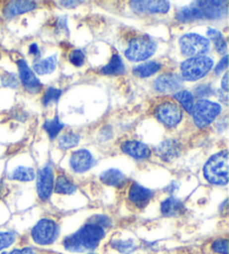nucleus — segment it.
<instances>
[{
    "label": "nucleus",
    "mask_w": 229,
    "mask_h": 254,
    "mask_svg": "<svg viewBox=\"0 0 229 254\" xmlns=\"http://www.w3.org/2000/svg\"><path fill=\"white\" fill-rule=\"evenodd\" d=\"M17 65H18L20 81L24 84L25 89L29 93H38L42 90V83L36 77V75H35L32 69H30L27 63H26V61L19 60L17 62Z\"/></svg>",
    "instance_id": "f8f14e48"
},
{
    "label": "nucleus",
    "mask_w": 229,
    "mask_h": 254,
    "mask_svg": "<svg viewBox=\"0 0 229 254\" xmlns=\"http://www.w3.org/2000/svg\"><path fill=\"white\" fill-rule=\"evenodd\" d=\"M207 36L209 37V39H211V41L215 43H217L219 41H222V39H224V36L223 34L219 32V30L215 29V28H208L207 29Z\"/></svg>",
    "instance_id": "c9c22d12"
},
{
    "label": "nucleus",
    "mask_w": 229,
    "mask_h": 254,
    "mask_svg": "<svg viewBox=\"0 0 229 254\" xmlns=\"http://www.w3.org/2000/svg\"><path fill=\"white\" fill-rule=\"evenodd\" d=\"M220 112H222V107L218 103L211 102L206 99H200L193 107L191 115L195 125L201 129L214 122L216 118L220 115Z\"/></svg>",
    "instance_id": "0eeeda50"
},
{
    "label": "nucleus",
    "mask_w": 229,
    "mask_h": 254,
    "mask_svg": "<svg viewBox=\"0 0 229 254\" xmlns=\"http://www.w3.org/2000/svg\"><path fill=\"white\" fill-rule=\"evenodd\" d=\"M16 239H17V235L15 232L0 231V251H2V250L9 248L10 245L14 244Z\"/></svg>",
    "instance_id": "c756f323"
},
{
    "label": "nucleus",
    "mask_w": 229,
    "mask_h": 254,
    "mask_svg": "<svg viewBox=\"0 0 229 254\" xmlns=\"http://www.w3.org/2000/svg\"><path fill=\"white\" fill-rule=\"evenodd\" d=\"M227 80H228V75H227V74H225V76H224V78H223V90H224L225 92L228 91Z\"/></svg>",
    "instance_id": "37998d69"
},
{
    "label": "nucleus",
    "mask_w": 229,
    "mask_h": 254,
    "mask_svg": "<svg viewBox=\"0 0 229 254\" xmlns=\"http://www.w3.org/2000/svg\"><path fill=\"white\" fill-rule=\"evenodd\" d=\"M57 65V55L50 56V58L38 60L34 63L33 68L39 75H45V74H50L55 71Z\"/></svg>",
    "instance_id": "5701e85b"
},
{
    "label": "nucleus",
    "mask_w": 229,
    "mask_h": 254,
    "mask_svg": "<svg viewBox=\"0 0 229 254\" xmlns=\"http://www.w3.org/2000/svg\"><path fill=\"white\" fill-rule=\"evenodd\" d=\"M156 117L162 125L169 128H174L182 120V111L178 104L173 102H164L156 109Z\"/></svg>",
    "instance_id": "1a4fd4ad"
},
{
    "label": "nucleus",
    "mask_w": 229,
    "mask_h": 254,
    "mask_svg": "<svg viewBox=\"0 0 229 254\" xmlns=\"http://www.w3.org/2000/svg\"><path fill=\"white\" fill-rule=\"evenodd\" d=\"M157 51V43L148 35L132 39L125 51V56L132 62H140L151 58Z\"/></svg>",
    "instance_id": "39448f33"
},
{
    "label": "nucleus",
    "mask_w": 229,
    "mask_h": 254,
    "mask_svg": "<svg viewBox=\"0 0 229 254\" xmlns=\"http://www.w3.org/2000/svg\"><path fill=\"white\" fill-rule=\"evenodd\" d=\"M35 177H36L35 170L30 167H24V166H19V167L12 170V173L10 174V178L12 181L24 183L32 182Z\"/></svg>",
    "instance_id": "393cba45"
},
{
    "label": "nucleus",
    "mask_w": 229,
    "mask_h": 254,
    "mask_svg": "<svg viewBox=\"0 0 229 254\" xmlns=\"http://www.w3.org/2000/svg\"><path fill=\"white\" fill-rule=\"evenodd\" d=\"M29 53L35 55V56H39V48L37 46V44L34 43L29 46Z\"/></svg>",
    "instance_id": "a19ab883"
},
{
    "label": "nucleus",
    "mask_w": 229,
    "mask_h": 254,
    "mask_svg": "<svg viewBox=\"0 0 229 254\" xmlns=\"http://www.w3.org/2000/svg\"><path fill=\"white\" fill-rule=\"evenodd\" d=\"M36 8V2L25 0V1H11L3 9V15L6 18L10 19L25 12H28Z\"/></svg>",
    "instance_id": "6ab92c4d"
},
{
    "label": "nucleus",
    "mask_w": 229,
    "mask_h": 254,
    "mask_svg": "<svg viewBox=\"0 0 229 254\" xmlns=\"http://www.w3.org/2000/svg\"><path fill=\"white\" fill-rule=\"evenodd\" d=\"M81 137L77 133L75 132H67L60 135L58 140V147L63 150H67V149L76 147L78 143H80Z\"/></svg>",
    "instance_id": "c85d7f7f"
},
{
    "label": "nucleus",
    "mask_w": 229,
    "mask_h": 254,
    "mask_svg": "<svg viewBox=\"0 0 229 254\" xmlns=\"http://www.w3.org/2000/svg\"><path fill=\"white\" fill-rule=\"evenodd\" d=\"M89 223H92V224L99 225L101 227H103L104 230L110 229L112 226V220L110 218L108 215H102V214H98V215H94L89 218Z\"/></svg>",
    "instance_id": "2f4dec72"
},
{
    "label": "nucleus",
    "mask_w": 229,
    "mask_h": 254,
    "mask_svg": "<svg viewBox=\"0 0 229 254\" xmlns=\"http://www.w3.org/2000/svg\"><path fill=\"white\" fill-rule=\"evenodd\" d=\"M90 254H95V253H90Z\"/></svg>",
    "instance_id": "c03bdc74"
},
{
    "label": "nucleus",
    "mask_w": 229,
    "mask_h": 254,
    "mask_svg": "<svg viewBox=\"0 0 229 254\" xmlns=\"http://www.w3.org/2000/svg\"><path fill=\"white\" fill-rule=\"evenodd\" d=\"M54 170L51 165H46L36 175V190L39 199L46 201L51 198L54 190Z\"/></svg>",
    "instance_id": "9d476101"
},
{
    "label": "nucleus",
    "mask_w": 229,
    "mask_h": 254,
    "mask_svg": "<svg viewBox=\"0 0 229 254\" xmlns=\"http://www.w3.org/2000/svg\"><path fill=\"white\" fill-rule=\"evenodd\" d=\"M178 188H179V185H178V184L175 183V182H173V183H171L168 187H166V190H167V191H169V192H171V194H173L174 191H177V190H178Z\"/></svg>",
    "instance_id": "ea45409f"
},
{
    "label": "nucleus",
    "mask_w": 229,
    "mask_h": 254,
    "mask_svg": "<svg viewBox=\"0 0 229 254\" xmlns=\"http://www.w3.org/2000/svg\"><path fill=\"white\" fill-rule=\"evenodd\" d=\"M190 9L192 20L197 19H220L227 16V1H195Z\"/></svg>",
    "instance_id": "20e7f679"
},
{
    "label": "nucleus",
    "mask_w": 229,
    "mask_h": 254,
    "mask_svg": "<svg viewBox=\"0 0 229 254\" xmlns=\"http://www.w3.org/2000/svg\"><path fill=\"white\" fill-rule=\"evenodd\" d=\"M125 72V66L122 59L117 54H113L110 62L102 67L101 73L105 75H120Z\"/></svg>",
    "instance_id": "4be33fe9"
},
{
    "label": "nucleus",
    "mask_w": 229,
    "mask_h": 254,
    "mask_svg": "<svg viewBox=\"0 0 229 254\" xmlns=\"http://www.w3.org/2000/svg\"><path fill=\"white\" fill-rule=\"evenodd\" d=\"M227 66H228V56H227V55H225L224 58H223L222 60H220V62L218 63L217 66H216V68H215V73L217 74V75H219L220 73L224 72L225 69L227 68Z\"/></svg>",
    "instance_id": "4c0bfd02"
},
{
    "label": "nucleus",
    "mask_w": 229,
    "mask_h": 254,
    "mask_svg": "<svg viewBox=\"0 0 229 254\" xmlns=\"http://www.w3.org/2000/svg\"><path fill=\"white\" fill-rule=\"evenodd\" d=\"M153 85H155V89L161 93H172L181 87L182 78L177 74L166 73L158 76Z\"/></svg>",
    "instance_id": "4468645a"
},
{
    "label": "nucleus",
    "mask_w": 229,
    "mask_h": 254,
    "mask_svg": "<svg viewBox=\"0 0 229 254\" xmlns=\"http://www.w3.org/2000/svg\"><path fill=\"white\" fill-rule=\"evenodd\" d=\"M174 99L181 104V107L186 110L188 113H192L193 107H195V99H193L192 93L189 91H178L174 93Z\"/></svg>",
    "instance_id": "a878e982"
},
{
    "label": "nucleus",
    "mask_w": 229,
    "mask_h": 254,
    "mask_svg": "<svg viewBox=\"0 0 229 254\" xmlns=\"http://www.w3.org/2000/svg\"><path fill=\"white\" fill-rule=\"evenodd\" d=\"M121 150L125 155L138 160L147 159L151 155V150L147 144L136 141V140H126L121 144Z\"/></svg>",
    "instance_id": "f3484780"
},
{
    "label": "nucleus",
    "mask_w": 229,
    "mask_h": 254,
    "mask_svg": "<svg viewBox=\"0 0 229 254\" xmlns=\"http://www.w3.org/2000/svg\"><path fill=\"white\" fill-rule=\"evenodd\" d=\"M54 190L56 194L72 195L77 190V186L65 175H59L54 183Z\"/></svg>",
    "instance_id": "412c9836"
},
{
    "label": "nucleus",
    "mask_w": 229,
    "mask_h": 254,
    "mask_svg": "<svg viewBox=\"0 0 229 254\" xmlns=\"http://www.w3.org/2000/svg\"><path fill=\"white\" fill-rule=\"evenodd\" d=\"M214 66V60L209 56L202 55L191 58L181 63V74L182 78L189 82L198 81L206 76Z\"/></svg>",
    "instance_id": "7ed1b4c3"
},
{
    "label": "nucleus",
    "mask_w": 229,
    "mask_h": 254,
    "mask_svg": "<svg viewBox=\"0 0 229 254\" xmlns=\"http://www.w3.org/2000/svg\"><path fill=\"white\" fill-rule=\"evenodd\" d=\"M179 45L181 53L186 56H191V58L202 56L210 48V43L208 39L195 33L183 35L179 39Z\"/></svg>",
    "instance_id": "6e6552de"
},
{
    "label": "nucleus",
    "mask_w": 229,
    "mask_h": 254,
    "mask_svg": "<svg viewBox=\"0 0 229 254\" xmlns=\"http://www.w3.org/2000/svg\"><path fill=\"white\" fill-rule=\"evenodd\" d=\"M7 254H38V252L33 248H24V249H15Z\"/></svg>",
    "instance_id": "58836bf2"
},
{
    "label": "nucleus",
    "mask_w": 229,
    "mask_h": 254,
    "mask_svg": "<svg viewBox=\"0 0 229 254\" xmlns=\"http://www.w3.org/2000/svg\"><path fill=\"white\" fill-rule=\"evenodd\" d=\"M130 7L136 14H166L170 9V3L162 0L150 1H131Z\"/></svg>",
    "instance_id": "9b49d317"
},
{
    "label": "nucleus",
    "mask_w": 229,
    "mask_h": 254,
    "mask_svg": "<svg viewBox=\"0 0 229 254\" xmlns=\"http://www.w3.org/2000/svg\"><path fill=\"white\" fill-rule=\"evenodd\" d=\"M229 155L223 150L211 156L204 167V177L211 185L226 186L228 184Z\"/></svg>",
    "instance_id": "f03ea898"
},
{
    "label": "nucleus",
    "mask_w": 229,
    "mask_h": 254,
    "mask_svg": "<svg viewBox=\"0 0 229 254\" xmlns=\"http://www.w3.org/2000/svg\"><path fill=\"white\" fill-rule=\"evenodd\" d=\"M161 68V65L157 62H147L141 65H138L133 68V74L135 76L145 78L156 74Z\"/></svg>",
    "instance_id": "b1692460"
},
{
    "label": "nucleus",
    "mask_w": 229,
    "mask_h": 254,
    "mask_svg": "<svg viewBox=\"0 0 229 254\" xmlns=\"http://www.w3.org/2000/svg\"><path fill=\"white\" fill-rule=\"evenodd\" d=\"M44 130L46 131L48 137H50L52 140H54L57 135H58L59 131L64 128V124L59 120L58 117H55L54 119L52 120H46L45 124L43 126Z\"/></svg>",
    "instance_id": "cd10ccee"
},
{
    "label": "nucleus",
    "mask_w": 229,
    "mask_h": 254,
    "mask_svg": "<svg viewBox=\"0 0 229 254\" xmlns=\"http://www.w3.org/2000/svg\"><path fill=\"white\" fill-rule=\"evenodd\" d=\"M195 94L197 96H199V98H206V96H210L213 95L214 91L211 89V86L208 84H201V85H198L196 89H195Z\"/></svg>",
    "instance_id": "f704fd0d"
},
{
    "label": "nucleus",
    "mask_w": 229,
    "mask_h": 254,
    "mask_svg": "<svg viewBox=\"0 0 229 254\" xmlns=\"http://www.w3.org/2000/svg\"><path fill=\"white\" fill-rule=\"evenodd\" d=\"M112 249L116 250L121 254H131L133 253L138 247L133 240H113L111 242Z\"/></svg>",
    "instance_id": "bb28decb"
},
{
    "label": "nucleus",
    "mask_w": 229,
    "mask_h": 254,
    "mask_svg": "<svg viewBox=\"0 0 229 254\" xmlns=\"http://www.w3.org/2000/svg\"><path fill=\"white\" fill-rule=\"evenodd\" d=\"M69 62L72 63L74 66L80 67L85 62V55L81 50H74L72 53L69 54Z\"/></svg>",
    "instance_id": "72a5a7b5"
},
{
    "label": "nucleus",
    "mask_w": 229,
    "mask_h": 254,
    "mask_svg": "<svg viewBox=\"0 0 229 254\" xmlns=\"http://www.w3.org/2000/svg\"><path fill=\"white\" fill-rule=\"evenodd\" d=\"M153 191L149 188L140 185L138 183H133L129 190V199L136 207L143 208L153 198Z\"/></svg>",
    "instance_id": "2eb2a0df"
},
{
    "label": "nucleus",
    "mask_w": 229,
    "mask_h": 254,
    "mask_svg": "<svg viewBox=\"0 0 229 254\" xmlns=\"http://www.w3.org/2000/svg\"><path fill=\"white\" fill-rule=\"evenodd\" d=\"M105 234L107 231L103 227L86 222V224L83 225L80 230L66 236L63 241V247L66 251L72 253L93 251L105 238Z\"/></svg>",
    "instance_id": "f257e3e1"
},
{
    "label": "nucleus",
    "mask_w": 229,
    "mask_h": 254,
    "mask_svg": "<svg viewBox=\"0 0 229 254\" xmlns=\"http://www.w3.org/2000/svg\"><path fill=\"white\" fill-rule=\"evenodd\" d=\"M213 251L217 254H228V240L227 239H218L211 244Z\"/></svg>",
    "instance_id": "473e14b6"
},
{
    "label": "nucleus",
    "mask_w": 229,
    "mask_h": 254,
    "mask_svg": "<svg viewBox=\"0 0 229 254\" xmlns=\"http://www.w3.org/2000/svg\"><path fill=\"white\" fill-rule=\"evenodd\" d=\"M182 151L181 143L174 139H166L157 147L156 152L160 159L165 161H171L178 158Z\"/></svg>",
    "instance_id": "dca6fc26"
},
{
    "label": "nucleus",
    "mask_w": 229,
    "mask_h": 254,
    "mask_svg": "<svg viewBox=\"0 0 229 254\" xmlns=\"http://www.w3.org/2000/svg\"><path fill=\"white\" fill-rule=\"evenodd\" d=\"M100 181L107 186L122 187L123 185H125L126 176L121 172V170L111 168L105 170V172L100 175Z\"/></svg>",
    "instance_id": "aec40b11"
},
{
    "label": "nucleus",
    "mask_w": 229,
    "mask_h": 254,
    "mask_svg": "<svg viewBox=\"0 0 229 254\" xmlns=\"http://www.w3.org/2000/svg\"><path fill=\"white\" fill-rule=\"evenodd\" d=\"M30 236L38 245H51L58 239L59 226L51 218H42L33 227Z\"/></svg>",
    "instance_id": "423d86ee"
},
{
    "label": "nucleus",
    "mask_w": 229,
    "mask_h": 254,
    "mask_svg": "<svg viewBox=\"0 0 229 254\" xmlns=\"http://www.w3.org/2000/svg\"><path fill=\"white\" fill-rule=\"evenodd\" d=\"M60 94H61V91L59 89H56V87H50L43 96V104L44 106H48V104L52 102H57L60 98Z\"/></svg>",
    "instance_id": "7c9ffc66"
},
{
    "label": "nucleus",
    "mask_w": 229,
    "mask_h": 254,
    "mask_svg": "<svg viewBox=\"0 0 229 254\" xmlns=\"http://www.w3.org/2000/svg\"><path fill=\"white\" fill-rule=\"evenodd\" d=\"M69 165L75 173L83 174L89 172L93 167L94 158L89 150L80 149V150L74 151L70 156Z\"/></svg>",
    "instance_id": "ddd939ff"
},
{
    "label": "nucleus",
    "mask_w": 229,
    "mask_h": 254,
    "mask_svg": "<svg viewBox=\"0 0 229 254\" xmlns=\"http://www.w3.org/2000/svg\"><path fill=\"white\" fill-rule=\"evenodd\" d=\"M60 3L67 8H72V5H74V7H76L78 3H80V1H60Z\"/></svg>",
    "instance_id": "79ce46f5"
},
{
    "label": "nucleus",
    "mask_w": 229,
    "mask_h": 254,
    "mask_svg": "<svg viewBox=\"0 0 229 254\" xmlns=\"http://www.w3.org/2000/svg\"><path fill=\"white\" fill-rule=\"evenodd\" d=\"M2 83L5 86L9 87H17V85H18V82H17V78L14 74H7L5 77H2Z\"/></svg>",
    "instance_id": "e433bc0d"
},
{
    "label": "nucleus",
    "mask_w": 229,
    "mask_h": 254,
    "mask_svg": "<svg viewBox=\"0 0 229 254\" xmlns=\"http://www.w3.org/2000/svg\"><path fill=\"white\" fill-rule=\"evenodd\" d=\"M160 212L165 217H178L186 212V206L177 197L170 196L161 201Z\"/></svg>",
    "instance_id": "a211bd4d"
}]
</instances>
